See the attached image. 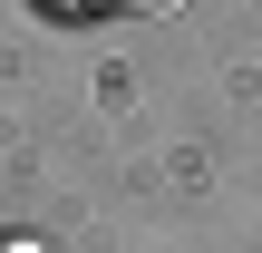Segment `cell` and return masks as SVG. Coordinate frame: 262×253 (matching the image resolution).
<instances>
[{"label": "cell", "mask_w": 262, "mask_h": 253, "mask_svg": "<svg viewBox=\"0 0 262 253\" xmlns=\"http://www.w3.org/2000/svg\"><path fill=\"white\" fill-rule=\"evenodd\" d=\"M0 253H39V244H0Z\"/></svg>", "instance_id": "7a4b0ae2"}, {"label": "cell", "mask_w": 262, "mask_h": 253, "mask_svg": "<svg viewBox=\"0 0 262 253\" xmlns=\"http://www.w3.org/2000/svg\"><path fill=\"white\" fill-rule=\"evenodd\" d=\"M126 10H185V0H126Z\"/></svg>", "instance_id": "6da1fadb"}]
</instances>
